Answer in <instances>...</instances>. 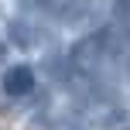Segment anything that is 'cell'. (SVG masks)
Segmentation results:
<instances>
[{"label":"cell","mask_w":130,"mask_h":130,"mask_svg":"<svg viewBox=\"0 0 130 130\" xmlns=\"http://www.w3.org/2000/svg\"><path fill=\"white\" fill-rule=\"evenodd\" d=\"M113 10H117V17L130 21V0H113Z\"/></svg>","instance_id":"cell-6"},{"label":"cell","mask_w":130,"mask_h":130,"mask_svg":"<svg viewBox=\"0 0 130 130\" xmlns=\"http://www.w3.org/2000/svg\"><path fill=\"white\" fill-rule=\"evenodd\" d=\"M34 86H38V72H34L31 65H10V69H4V75H0V89H4L7 96H14V99L31 96Z\"/></svg>","instance_id":"cell-4"},{"label":"cell","mask_w":130,"mask_h":130,"mask_svg":"<svg viewBox=\"0 0 130 130\" xmlns=\"http://www.w3.org/2000/svg\"><path fill=\"white\" fill-rule=\"evenodd\" d=\"M65 58H69V69L75 72V75L92 79L99 69H103V62L110 58V31H106V27H99V31L82 34V38L69 48V55H65Z\"/></svg>","instance_id":"cell-1"},{"label":"cell","mask_w":130,"mask_h":130,"mask_svg":"<svg viewBox=\"0 0 130 130\" xmlns=\"http://www.w3.org/2000/svg\"><path fill=\"white\" fill-rule=\"evenodd\" d=\"M127 120V106L120 99L106 96V92H89L86 96V123L99 127V130H113Z\"/></svg>","instance_id":"cell-2"},{"label":"cell","mask_w":130,"mask_h":130,"mask_svg":"<svg viewBox=\"0 0 130 130\" xmlns=\"http://www.w3.org/2000/svg\"><path fill=\"white\" fill-rule=\"evenodd\" d=\"M24 4H34V7H41L48 14H69L75 7V0H24Z\"/></svg>","instance_id":"cell-5"},{"label":"cell","mask_w":130,"mask_h":130,"mask_svg":"<svg viewBox=\"0 0 130 130\" xmlns=\"http://www.w3.org/2000/svg\"><path fill=\"white\" fill-rule=\"evenodd\" d=\"M4 55H7V48H4V38H0V58H4Z\"/></svg>","instance_id":"cell-7"},{"label":"cell","mask_w":130,"mask_h":130,"mask_svg":"<svg viewBox=\"0 0 130 130\" xmlns=\"http://www.w3.org/2000/svg\"><path fill=\"white\" fill-rule=\"evenodd\" d=\"M7 41L14 48H21V52H38L45 45V31L38 24H31V21H24V17H10L7 21Z\"/></svg>","instance_id":"cell-3"}]
</instances>
